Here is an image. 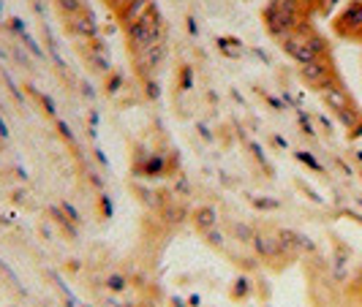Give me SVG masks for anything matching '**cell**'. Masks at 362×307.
I'll use <instances>...</instances> for the list:
<instances>
[{"instance_id":"cell-1","label":"cell","mask_w":362,"mask_h":307,"mask_svg":"<svg viewBox=\"0 0 362 307\" xmlns=\"http://www.w3.org/2000/svg\"><path fill=\"white\" fill-rule=\"evenodd\" d=\"M300 76H302L305 84L321 90L335 79V68H332V63L327 60V55H324V57H316V60H311V63H302L300 65Z\"/></svg>"},{"instance_id":"cell-2","label":"cell","mask_w":362,"mask_h":307,"mask_svg":"<svg viewBox=\"0 0 362 307\" xmlns=\"http://www.w3.org/2000/svg\"><path fill=\"white\" fill-rule=\"evenodd\" d=\"M335 27L340 35H349V38H357L362 33V0H354V3L346 6V11L338 16Z\"/></svg>"},{"instance_id":"cell-3","label":"cell","mask_w":362,"mask_h":307,"mask_svg":"<svg viewBox=\"0 0 362 307\" xmlns=\"http://www.w3.org/2000/svg\"><path fill=\"white\" fill-rule=\"evenodd\" d=\"M321 98H324V103L332 109V112H340V109H346V106H351V98H349V90L343 87V84L338 82V79H332L327 87H321Z\"/></svg>"},{"instance_id":"cell-4","label":"cell","mask_w":362,"mask_h":307,"mask_svg":"<svg viewBox=\"0 0 362 307\" xmlns=\"http://www.w3.org/2000/svg\"><path fill=\"white\" fill-rule=\"evenodd\" d=\"M161 60H164V44H156V46H147V49L136 52V65L142 74H152L161 65Z\"/></svg>"},{"instance_id":"cell-5","label":"cell","mask_w":362,"mask_h":307,"mask_svg":"<svg viewBox=\"0 0 362 307\" xmlns=\"http://www.w3.org/2000/svg\"><path fill=\"white\" fill-rule=\"evenodd\" d=\"M253 239H256V247H259L262 256H275L281 250V239H272V237H264V234L253 237Z\"/></svg>"},{"instance_id":"cell-6","label":"cell","mask_w":362,"mask_h":307,"mask_svg":"<svg viewBox=\"0 0 362 307\" xmlns=\"http://www.w3.org/2000/svg\"><path fill=\"white\" fill-rule=\"evenodd\" d=\"M194 220H196V226H199V228H213V226H215V209H210V207L196 209Z\"/></svg>"},{"instance_id":"cell-7","label":"cell","mask_w":362,"mask_h":307,"mask_svg":"<svg viewBox=\"0 0 362 307\" xmlns=\"http://www.w3.org/2000/svg\"><path fill=\"white\" fill-rule=\"evenodd\" d=\"M234 234L243 239V242H248V239H253V231L248 226H234Z\"/></svg>"},{"instance_id":"cell-8","label":"cell","mask_w":362,"mask_h":307,"mask_svg":"<svg viewBox=\"0 0 362 307\" xmlns=\"http://www.w3.org/2000/svg\"><path fill=\"white\" fill-rule=\"evenodd\" d=\"M107 285H109L112 291H123V288H126V280H123V277H117V275H114V277H109V280H107Z\"/></svg>"},{"instance_id":"cell-9","label":"cell","mask_w":362,"mask_h":307,"mask_svg":"<svg viewBox=\"0 0 362 307\" xmlns=\"http://www.w3.org/2000/svg\"><path fill=\"white\" fill-rule=\"evenodd\" d=\"M297 158H300V160H305V163H308V166H313V169H321V166H319V163H316V160H313V158L308 155V152H300V155H297Z\"/></svg>"},{"instance_id":"cell-10","label":"cell","mask_w":362,"mask_h":307,"mask_svg":"<svg viewBox=\"0 0 362 307\" xmlns=\"http://www.w3.org/2000/svg\"><path fill=\"white\" fill-rule=\"evenodd\" d=\"M357 38H362V33H359V35H357Z\"/></svg>"}]
</instances>
